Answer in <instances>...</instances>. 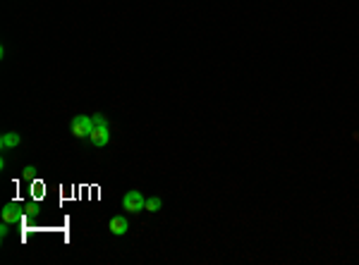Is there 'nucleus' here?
I'll return each instance as SVG.
<instances>
[{
	"label": "nucleus",
	"mask_w": 359,
	"mask_h": 265,
	"mask_svg": "<svg viewBox=\"0 0 359 265\" xmlns=\"http://www.w3.org/2000/svg\"><path fill=\"white\" fill-rule=\"evenodd\" d=\"M91 119H94V124H108V119H106V115H103V112H96V115H91Z\"/></svg>",
	"instance_id": "obj_8"
},
{
	"label": "nucleus",
	"mask_w": 359,
	"mask_h": 265,
	"mask_svg": "<svg viewBox=\"0 0 359 265\" xmlns=\"http://www.w3.org/2000/svg\"><path fill=\"white\" fill-rule=\"evenodd\" d=\"M22 144V136L17 132H5L2 136H0V148L2 151H10V148H17Z\"/></svg>",
	"instance_id": "obj_5"
},
{
	"label": "nucleus",
	"mask_w": 359,
	"mask_h": 265,
	"mask_svg": "<svg viewBox=\"0 0 359 265\" xmlns=\"http://www.w3.org/2000/svg\"><path fill=\"white\" fill-rule=\"evenodd\" d=\"M161 208H163V201L158 199V196H149L146 203H144V211H149V212H158Z\"/></svg>",
	"instance_id": "obj_7"
},
{
	"label": "nucleus",
	"mask_w": 359,
	"mask_h": 265,
	"mask_svg": "<svg viewBox=\"0 0 359 265\" xmlns=\"http://www.w3.org/2000/svg\"><path fill=\"white\" fill-rule=\"evenodd\" d=\"M22 177H24V179H34V177H36V167L27 165V167H24V174H22Z\"/></svg>",
	"instance_id": "obj_9"
},
{
	"label": "nucleus",
	"mask_w": 359,
	"mask_h": 265,
	"mask_svg": "<svg viewBox=\"0 0 359 265\" xmlns=\"http://www.w3.org/2000/svg\"><path fill=\"white\" fill-rule=\"evenodd\" d=\"M19 220V208L14 206V203H7L5 208H2V222H7V225H14Z\"/></svg>",
	"instance_id": "obj_6"
},
{
	"label": "nucleus",
	"mask_w": 359,
	"mask_h": 265,
	"mask_svg": "<svg viewBox=\"0 0 359 265\" xmlns=\"http://www.w3.org/2000/svg\"><path fill=\"white\" fill-rule=\"evenodd\" d=\"M89 141H91V146H96V148L108 146V141H111V127H108V124H94V129L89 134Z\"/></svg>",
	"instance_id": "obj_3"
},
{
	"label": "nucleus",
	"mask_w": 359,
	"mask_h": 265,
	"mask_svg": "<svg viewBox=\"0 0 359 265\" xmlns=\"http://www.w3.org/2000/svg\"><path fill=\"white\" fill-rule=\"evenodd\" d=\"M144 203H146V199L141 196V191H127L122 196V211H129L132 215H137V212L144 211Z\"/></svg>",
	"instance_id": "obj_2"
},
{
	"label": "nucleus",
	"mask_w": 359,
	"mask_h": 265,
	"mask_svg": "<svg viewBox=\"0 0 359 265\" xmlns=\"http://www.w3.org/2000/svg\"><path fill=\"white\" fill-rule=\"evenodd\" d=\"M108 229H111V234H115V237H124V234L129 232V222H127L124 215H115V217H111V222H108Z\"/></svg>",
	"instance_id": "obj_4"
},
{
	"label": "nucleus",
	"mask_w": 359,
	"mask_h": 265,
	"mask_svg": "<svg viewBox=\"0 0 359 265\" xmlns=\"http://www.w3.org/2000/svg\"><path fill=\"white\" fill-rule=\"evenodd\" d=\"M91 129H94V119L89 117V115H77V117L69 122V132H72V136H77V139H89Z\"/></svg>",
	"instance_id": "obj_1"
},
{
	"label": "nucleus",
	"mask_w": 359,
	"mask_h": 265,
	"mask_svg": "<svg viewBox=\"0 0 359 265\" xmlns=\"http://www.w3.org/2000/svg\"><path fill=\"white\" fill-rule=\"evenodd\" d=\"M7 232H10V225H7V222H2V227H0V237L5 239V237H7Z\"/></svg>",
	"instance_id": "obj_10"
}]
</instances>
